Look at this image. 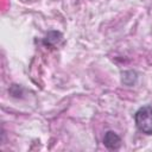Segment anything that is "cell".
I'll return each mask as SVG.
<instances>
[{"instance_id":"6da1fadb","label":"cell","mask_w":152,"mask_h":152,"mask_svg":"<svg viewBox=\"0 0 152 152\" xmlns=\"http://www.w3.org/2000/svg\"><path fill=\"white\" fill-rule=\"evenodd\" d=\"M137 129L145 134L152 135V106L146 104L140 107L133 115Z\"/></svg>"},{"instance_id":"277c9868","label":"cell","mask_w":152,"mask_h":152,"mask_svg":"<svg viewBox=\"0 0 152 152\" xmlns=\"http://www.w3.org/2000/svg\"><path fill=\"white\" fill-rule=\"evenodd\" d=\"M138 80V74L133 70H126L121 72V82L128 87L134 86Z\"/></svg>"},{"instance_id":"7a4b0ae2","label":"cell","mask_w":152,"mask_h":152,"mask_svg":"<svg viewBox=\"0 0 152 152\" xmlns=\"http://www.w3.org/2000/svg\"><path fill=\"white\" fill-rule=\"evenodd\" d=\"M103 145L107 150L109 151H116L121 147L122 145V140H121V137L115 133L114 131H107L104 133V137H103Z\"/></svg>"},{"instance_id":"3957f363","label":"cell","mask_w":152,"mask_h":152,"mask_svg":"<svg viewBox=\"0 0 152 152\" xmlns=\"http://www.w3.org/2000/svg\"><path fill=\"white\" fill-rule=\"evenodd\" d=\"M64 42L63 39V34L59 32V31H56V30H51L49 31L45 37L42 39V44L46 48H55V46H58L59 44H62Z\"/></svg>"}]
</instances>
